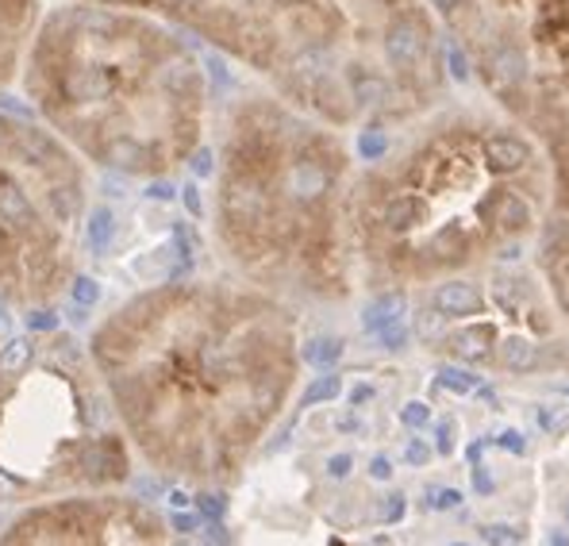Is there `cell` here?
<instances>
[{"label": "cell", "instance_id": "cell-19", "mask_svg": "<svg viewBox=\"0 0 569 546\" xmlns=\"http://www.w3.org/2000/svg\"><path fill=\"white\" fill-rule=\"evenodd\" d=\"M405 419H408V424H423V419H427V408H423V405L408 408V411H405Z\"/></svg>", "mask_w": 569, "mask_h": 546}, {"label": "cell", "instance_id": "cell-15", "mask_svg": "<svg viewBox=\"0 0 569 546\" xmlns=\"http://www.w3.org/2000/svg\"><path fill=\"white\" fill-rule=\"evenodd\" d=\"M485 539L492 546H516L520 543V532H508V524H489L485 527Z\"/></svg>", "mask_w": 569, "mask_h": 546}, {"label": "cell", "instance_id": "cell-4", "mask_svg": "<svg viewBox=\"0 0 569 546\" xmlns=\"http://www.w3.org/2000/svg\"><path fill=\"white\" fill-rule=\"evenodd\" d=\"M20 86L39 123L86 166L120 178H170L204 142V62L186 31L139 8H43Z\"/></svg>", "mask_w": 569, "mask_h": 546}, {"label": "cell", "instance_id": "cell-21", "mask_svg": "<svg viewBox=\"0 0 569 546\" xmlns=\"http://www.w3.org/2000/svg\"><path fill=\"white\" fill-rule=\"evenodd\" d=\"M547 546H569V535H562V532H550V535H547Z\"/></svg>", "mask_w": 569, "mask_h": 546}, {"label": "cell", "instance_id": "cell-10", "mask_svg": "<svg viewBox=\"0 0 569 546\" xmlns=\"http://www.w3.org/2000/svg\"><path fill=\"white\" fill-rule=\"evenodd\" d=\"M539 262L555 289L558 305L569 316V192H555L547 220L539 228Z\"/></svg>", "mask_w": 569, "mask_h": 546}, {"label": "cell", "instance_id": "cell-23", "mask_svg": "<svg viewBox=\"0 0 569 546\" xmlns=\"http://www.w3.org/2000/svg\"><path fill=\"white\" fill-rule=\"evenodd\" d=\"M373 474H378V477H389V461H373Z\"/></svg>", "mask_w": 569, "mask_h": 546}, {"label": "cell", "instance_id": "cell-2", "mask_svg": "<svg viewBox=\"0 0 569 546\" xmlns=\"http://www.w3.org/2000/svg\"><path fill=\"white\" fill-rule=\"evenodd\" d=\"M350 189L355 255L378 281H435L477 258L520 262L555 205V166L489 97H447L385 128Z\"/></svg>", "mask_w": 569, "mask_h": 546}, {"label": "cell", "instance_id": "cell-25", "mask_svg": "<svg viewBox=\"0 0 569 546\" xmlns=\"http://www.w3.org/2000/svg\"><path fill=\"white\" fill-rule=\"evenodd\" d=\"M566 519H569V504H566Z\"/></svg>", "mask_w": 569, "mask_h": 546}, {"label": "cell", "instance_id": "cell-24", "mask_svg": "<svg viewBox=\"0 0 569 546\" xmlns=\"http://www.w3.org/2000/svg\"><path fill=\"white\" fill-rule=\"evenodd\" d=\"M408 458H412V461H423V458H427V450H423V447H408Z\"/></svg>", "mask_w": 569, "mask_h": 546}, {"label": "cell", "instance_id": "cell-3", "mask_svg": "<svg viewBox=\"0 0 569 546\" xmlns=\"http://www.w3.org/2000/svg\"><path fill=\"white\" fill-rule=\"evenodd\" d=\"M139 8L216 47L300 112L385 131L450 92L423 0H97Z\"/></svg>", "mask_w": 569, "mask_h": 546}, {"label": "cell", "instance_id": "cell-22", "mask_svg": "<svg viewBox=\"0 0 569 546\" xmlns=\"http://www.w3.org/2000/svg\"><path fill=\"white\" fill-rule=\"evenodd\" d=\"M347 466H350L347 458H335V461H331V474H347Z\"/></svg>", "mask_w": 569, "mask_h": 546}, {"label": "cell", "instance_id": "cell-14", "mask_svg": "<svg viewBox=\"0 0 569 546\" xmlns=\"http://www.w3.org/2000/svg\"><path fill=\"white\" fill-rule=\"evenodd\" d=\"M442 385H447V389H455V393H470L477 385V377L462 374V369H442Z\"/></svg>", "mask_w": 569, "mask_h": 546}, {"label": "cell", "instance_id": "cell-16", "mask_svg": "<svg viewBox=\"0 0 569 546\" xmlns=\"http://www.w3.org/2000/svg\"><path fill=\"white\" fill-rule=\"evenodd\" d=\"M458 504H462V493H455V489L435 493V508H458Z\"/></svg>", "mask_w": 569, "mask_h": 546}, {"label": "cell", "instance_id": "cell-9", "mask_svg": "<svg viewBox=\"0 0 569 546\" xmlns=\"http://www.w3.org/2000/svg\"><path fill=\"white\" fill-rule=\"evenodd\" d=\"M0 546H170L166 519L120 489L70 493L23 504Z\"/></svg>", "mask_w": 569, "mask_h": 546}, {"label": "cell", "instance_id": "cell-6", "mask_svg": "<svg viewBox=\"0 0 569 546\" xmlns=\"http://www.w3.org/2000/svg\"><path fill=\"white\" fill-rule=\"evenodd\" d=\"M131 443L89 347L70 331L0 347V504L120 489Z\"/></svg>", "mask_w": 569, "mask_h": 546}, {"label": "cell", "instance_id": "cell-17", "mask_svg": "<svg viewBox=\"0 0 569 546\" xmlns=\"http://www.w3.org/2000/svg\"><path fill=\"white\" fill-rule=\"evenodd\" d=\"M473 489L481 493V497H489V493H492V477L485 474V466H477V469H473Z\"/></svg>", "mask_w": 569, "mask_h": 546}, {"label": "cell", "instance_id": "cell-18", "mask_svg": "<svg viewBox=\"0 0 569 546\" xmlns=\"http://www.w3.org/2000/svg\"><path fill=\"white\" fill-rule=\"evenodd\" d=\"M500 447L512 450V455H523V439H520V431H505V435H500Z\"/></svg>", "mask_w": 569, "mask_h": 546}, {"label": "cell", "instance_id": "cell-7", "mask_svg": "<svg viewBox=\"0 0 569 546\" xmlns=\"http://www.w3.org/2000/svg\"><path fill=\"white\" fill-rule=\"evenodd\" d=\"M477 89L547 150L569 192V0H423Z\"/></svg>", "mask_w": 569, "mask_h": 546}, {"label": "cell", "instance_id": "cell-11", "mask_svg": "<svg viewBox=\"0 0 569 546\" xmlns=\"http://www.w3.org/2000/svg\"><path fill=\"white\" fill-rule=\"evenodd\" d=\"M39 16H43V0H0V89L20 78Z\"/></svg>", "mask_w": 569, "mask_h": 546}, {"label": "cell", "instance_id": "cell-20", "mask_svg": "<svg viewBox=\"0 0 569 546\" xmlns=\"http://www.w3.org/2000/svg\"><path fill=\"white\" fill-rule=\"evenodd\" d=\"M400 516H405V500L392 497V504H389V519H400Z\"/></svg>", "mask_w": 569, "mask_h": 546}, {"label": "cell", "instance_id": "cell-8", "mask_svg": "<svg viewBox=\"0 0 569 546\" xmlns=\"http://www.w3.org/2000/svg\"><path fill=\"white\" fill-rule=\"evenodd\" d=\"M89 166L47 123L0 108V300L50 308L78 274Z\"/></svg>", "mask_w": 569, "mask_h": 546}, {"label": "cell", "instance_id": "cell-5", "mask_svg": "<svg viewBox=\"0 0 569 546\" xmlns=\"http://www.w3.org/2000/svg\"><path fill=\"white\" fill-rule=\"evenodd\" d=\"M355 173L339 128L270 89L239 92L223 116L212 181L223 255L266 289L342 300L355 262Z\"/></svg>", "mask_w": 569, "mask_h": 546}, {"label": "cell", "instance_id": "cell-26", "mask_svg": "<svg viewBox=\"0 0 569 546\" xmlns=\"http://www.w3.org/2000/svg\"><path fill=\"white\" fill-rule=\"evenodd\" d=\"M455 546H462V543H455Z\"/></svg>", "mask_w": 569, "mask_h": 546}, {"label": "cell", "instance_id": "cell-1", "mask_svg": "<svg viewBox=\"0 0 569 546\" xmlns=\"http://www.w3.org/2000/svg\"><path fill=\"white\" fill-rule=\"evenodd\" d=\"M120 427L154 474L228 482L297 385V327L262 289L170 281L116 305L89 335Z\"/></svg>", "mask_w": 569, "mask_h": 546}, {"label": "cell", "instance_id": "cell-12", "mask_svg": "<svg viewBox=\"0 0 569 546\" xmlns=\"http://www.w3.org/2000/svg\"><path fill=\"white\" fill-rule=\"evenodd\" d=\"M500 363H505L508 374H531L539 366V347H535L527 335H505L497 347Z\"/></svg>", "mask_w": 569, "mask_h": 546}, {"label": "cell", "instance_id": "cell-13", "mask_svg": "<svg viewBox=\"0 0 569 546\" xmlns=\"http://www.w3.org/2000/svg\"><path fill=\"white\" fill-rule=\"evenodd\" d=\"M539 424L547 427L550 435L566 431V427H569V408L566 405H542L539 408Z\"/></svg>", "mask_w": 569, "mask_h": 546}]
</instances>
